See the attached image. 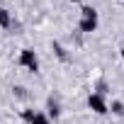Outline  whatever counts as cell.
I'll use <instances>...</instances> for the list:
<instances>
[{
  "mask_svg": "<svg viewBox=\"0 0 124 124\" xmlns=\"http://www.w3.org/2000/svg\"><path fill=\"white\" fill-rule=\"evenodd\" d=\"M46 109H49V112H46L49 119H58L61 109H58V102H56V100H49V102H46Z\"/></svg>",
  "mask_w": 124,
  "mask_h": 124,
  "instance_id": "obj_4",
  "label": "cell"
},
{
  "mask_svg": "<svg viewBox=\"0 0 124 124\" xmlns=\"http://www.w3.org/2000/svg\"><path fill=\"white\" fill-rule=\"evenodd\" d=\"M29 124H51V119L46 117V112H34L32 119H29Z\"/></svg>",
  "mask_w": 124,
  "mask_h": 124,
  "instance_id": "obj_5",
  "label": "cell"
},
{
  "mask_svg": "<svg viewBox=\"0 0 124 124\" xmlns=\"http://www.w3.org/2000/svg\"><path fill=\"white\" fill-rule=\"evenodd\" d=\"M119 51H122V61H124V44H122V49H119Z\"/></svg>",
  "mask_w": 124,
  "mask_h": 124,
  "instance_id": "obj_10",
  "label": "cell"
},
{
  "mask_svg": "<svg viewBox=\"0 0 124 124\" xmlns=\"http://www.w3.org/2000/svg\"><path fill=\"white\" fill-rule=\"evenodd\" d=\"M109 112H114L117 117H124V102H119V100H112V105H109Z\"/></svg>",
  "mask_w": 124,
  "mask_h": 124,
  "instance_id": "obj_7",
  "label": "cell"
},
{
  "mask_svg": "<svg viewBox=\"0 0 124 124\" xmlns=\"http://www.w3.org/2000/svg\"><path fill=\"white\" fill-rule=\"evenodd\" d=\"M10 24H12V17H10V12L0 8V27H3V29H8Z\"/></svg>",
  "mask_w": 124,
  "mask_h": 124,
  "instance_id": "obj_6",
  "label": "cell"
},
{
  "mask_svg": "<svg viewBox=\"0 0 124 124\" xmlns=\"http://www.w3.org/2000/svg\"><path fill=\"white\" fill-rule=\"evenodd\" d=\"M32 114H34V109H24V112H22V119H27V122H29V119H32Z\"/></svg>",
  "mask_w": 124,
  "mask_h": 124,
  "instance_id": "obj_9",
  "label": "cell"
},
{
  "mask_svg": "<svg viewBox=\"0 0 124 124\" xmlns=\"http://www.w3.org/2000/svg\"><path fill=\"white\" fill-rule=\"evenodd\" d=\"M78 27H80V32H85V34L95 32V29H97V10L90 8V5H85V8L80 10V22H78Z\"/></svg>",
  "mask_w": 124,
  "mask_h": 124,
  "instance_id": "obj_1",
  "label": "cell"
},
{
  "mask_svg": "<svg viewBox=\"0 0 124 124\" xmlns=\"http://www.w3.org/2000/svg\"><path fill=\"white\" fill-rule=\"evenodd\" d=\"M88 107H90L95 114H107V112H109V105H107L105 95H97V93H90V95H88Z\"/></svg>",
  "mask_w": 124,
  "mask_h": 124,
  "instance_id": "obj_2",
  "label": "cell"
},
{
  "mask_svg": "<svg viewBox=\"0 0 124 124\" xmlns=\"http://www.w3.org/2000/svg\"><path fill=\"white\" fill-rule=\"evenodd\" d=\"M20 66H24V68H29V71H39V58H37V54L32 51V49H22L20 51Z\"/></svg>",
  "mask_w": 124,
  "mask_h": 124,
  "instance_id": "obj_3",
  "label": "cell"
},
{
  "mask_svg": "<svg viewBox=\"0 0 124 124\" xmlns=\"http://www.w3.org/2000/svg\"><path fill=\"white\" fill-rule=\"evenodd\" d=\"M71 3H80V0H71Z\"/></svg>",
  "mask_w": 124,
  "mask_h": 124,
  "instance_id": "obj_11",
  "label": "cell"
},
{
  "mask_svg": "<svg viewBox=\"0 0 124 124\" xmlns=\"http://www.w3.org/2000/svg\"><path fill=\"white\" fill-rule=\"evenodd\" d=\"M54 49H56V54H58L61 58H68V54H66V49L61 46V44H54Z\"/></svg>",
  "mask_w": 124,
  "mask_h": 124,
  "instance_id": "obj_8",
  "label": "cell"
}]
</instances>
